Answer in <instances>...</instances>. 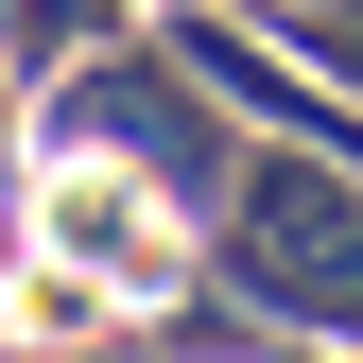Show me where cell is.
Wrapping results in <instances>:
<instances>
[{"label": "cell", "instance_id": "1", "mask_svg": "<svg viewBox=\"0 0 363 363\" xmlns=\"http://www.w3.org/2000/svg\"><path fill=\"white\" fill-rule=\"evenodd\" d=\"M208 277L259 311V329H311V346H363V173L346 156H242L208 208Z\"/></svg>", "mask_w": 363, "mask_h": 363}, {"label": "cell", "instance_id": "2", "mask_svg": "<svg viewBox=\"0 0 363 363\" xmlns=\"http://www.w3.org/2000/svg\"><path fill=\"white\" fill-rule=\"evenodd\" d=\"M35 156H121L139 191L173 208H225V173H242V139H225V104H208V69L191 52H69L52 69V121H35Z\"/></svg>", "mask_w": 363, "mask_h": 363}, {"label": "cell", "instance_id": "3", "mask_svg": "<svg viewBox=\"0 0 363 363\" xmlns=\"http://www.w3.org/2000/svg\"><path fill=\"white\" fill-rule=\"evenodd\" d=\"M191 242L208 225L139 191L121 156H35L18 173V259H52V277H86L104 311H156V294H191Z\"/></svg>", "mask_w": 363, "mask_h": 363}, {"label": "cell", "instance_id": "4", "mask_svg": "<svg viewBox=\"0 0 363 363\" xmlns=\"http://www.w3.org/2000/svg\"><path fill=\"white\" fill-rule=\"evenodd\" d=\"M104 18H121V0H0V69H69V52H104Z\"/></svg>", "mask_w": 363, "mask_h": 363}, {"label": "cell", "instance_id": "5", "mask_svg": "<svg viewBox=\"0 0 363 363\" xmlns=\"http://www.w3.org/2000/svg\"><path fill=\"white\" fill-rule=\"evenodd\" d=\"M18 173H35V139H18V69H0V242H18Z\"/></svg>", "mask_w": 363, "mask_h": 363}, {"label": "cell", "instance_id": "6", "mask_svg": "<svg viewBox=\"0 0 363 363\" xmlns=\"http://www.w3.org/2000/svg\"><path fill=\"white\" fill-rule=\"evenodd\" d=\"M294 18H363V0H242V35H294Z\"/></svg>", "mask_w": 363, "mask_h": 363}]
</instances>
